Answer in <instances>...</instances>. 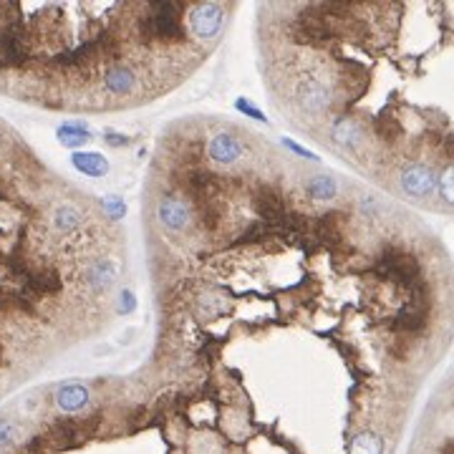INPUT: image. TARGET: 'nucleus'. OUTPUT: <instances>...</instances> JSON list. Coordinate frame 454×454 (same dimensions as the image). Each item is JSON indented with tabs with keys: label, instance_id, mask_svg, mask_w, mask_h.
<instances>
[{
	"label": "nucleus",
	"instance_id": "13",
	"mask_svg": "<svg viewBox=\"0 0 454 454\" xmlns=\"http://www.w3.org/2000/svg\"><path fill=\"white\" fill-rule=\"evenodd\" d=\"M182 187L190 197L195 199H207L210 192L215 190V177H212L207 169H199V167H192L182 174Z\"/></svg>",
	"mask_w": 454,
	"mask_h": 454
},
{
	"label": "nucleus",
	"instance_id": "35",
	"mask_svg": "<svg viewBox=\"0 0 454 454\" xmlns=\"http://www.w3.org/2000/svg\"><path fill=\"white\" fill-rule=\"evenodd\" d=\"M444 454H449V449H447V452H444Z\"/></svg>",
	"mask_w": 454,
	"mask_h": 454
},
{
	"label": "nucleus",
	"instance_id": "12",
	"mask_svg": "<svg viewBox=\"0 0 454 454\" xmlns=\"http://www.w3.org/2000/svg\"><path fill=\"white\" fill-rule=\"evenodd\" d=\"M331 139L343 149H354L363 142V124H358L351 116H341L331 126Z\"/></svg>",
	"mask_w": 454,
	"mask_h": 454
},
{
	"label": "nucleus",
	"instance_id": "1",
	"mask_svg": "<svg viewBox=\"0 0 454 454\" xmlns=\"http://www.w3.org/2000/svg\"><path fill=\"white\" fill-rule=\"evenodd\" d=\"M290 36H293V40L301 43V46L326 48L341 36V31H338L333 23H328L323 15H318L316 10H313V6H308V8H303L301 15L293 20Z\"/></svg>",
	"mask_w": 454,
	"mask_h": 454
},
{
	"label": "nucleus",
	"instance_id": "26",
	"mask_svg": "<svg viewBox=\"0 0 454 454\" xmlns=\"http://www.w3.org/2000/svg\"><path fill=\"white\" fill-rule=\"evenodd\" d=\"M81 222V215L76 207H71V204H61L59 210L53 212V225H56V230H73V227H79Z\"/></svg>",
	"mask_w": 454,
	"mask_h": 454
},
{
	"label": "nucleus",
	"instance_id": "4",
	"mask_svg": "<svg viewBox=\"0 0 454 454\" xmlns=\"http://www.w3.org/2000/svg\"><path fill=\"white\" fill-rule=\"evenodd\" d=\"M411 288H414L411 301H409L394 316V321H391V331H394V333H409V336H414V333H421V331L427 328L429 288L424 283H416V285H411Z\"/></svg>",
	"mask_w": 454,
	"mask_h": 454
},
{
	"label": "nucleus",
	"instance_id": "17",
	"mask_svg": "<svg viewBox=\"0 0 454 454\" xmlns=\"http://www.w3.org/2000/svg\"><path fill=\"white\" fill-rule=\"evenodd\" d=\"M26 285L36 293H59L61 290V278L56 270L43 268V270H31L26 275Z\"/></svg>",
	"mask_w": 454,
	"mask_h": 454
},
{
	"label": "nucleus",
	"instance_id": "34",
	"mask_svg": "<svg viewBox=\"0 0 454 454\" xmlns=\"http://www.w3.org/2000/svg\"><path fill=\"white\" fill-rule=\"evenodd\" d=\"M121 298H124V303H126V305H124V310L134 308V298H132V293H129V290H124V296H121Z\"/></svg>",
	"mask_w": 454,
	"mask_h": 454
},
{
	"label": "nucleus",
	"instance_id": "19",
	"mask_svg": "<svg viewBox=\"0 0 454 454\" xmlns=\"http://www.w3.org/2000/svg\"><path fill=\"white\" fill-rule=\"evenodd\" d=\"M341 215L338 212H328V215H323V218L316 220V237L321 240L323 245H333L341 240Z\"/></svg>",
	"mask_w": 454,
	"mask_h": 454
},
{
	"label": "nucleus",
	"instance_id": "9",
	"mask_svg": "<svg viewBox=\"0 0 454 454\" xmlns=\"http://www.w3.org/2000/svg\"><path fill=\"white\" fill-rule=\"evenodd\" d=\"M225 10L218 3H199L190 10V26L192 33L202 40H210L222 31Z\"/></svg>",
	"mask_w": 454,
	"mask_h": 454
},
{
	"label": "nucleus",
	"instance_id": "6",
	"mask_svg": "<svg viewBox=\"0 0 454 454\" xmlns=\"http://www.w3.org/2000/svg\"><path fill=\"white\" fill-rule=\"evenodd\" d=\"M252 199H255V210L257 215L265 220V225H268L270 230H283L285 227V220H288L290 210L288 204H285L283 195L275 190V187L270 185H257L255 192H252Z\"/></svg>",
	"mask_w": 454,
	"mask_h": 454
},
{
	"label": "nucleus",
	"instance_id": "11",
	"mask_svg": "<svg viewBox=\"0 0 454 454\" xmlns=\"http://www.w3.org/2000/svg\"><path fill=\"white\" fill-rule=\"evenodd\" d=\"M207 151H210V157L218 162V165H232L240 159L243 154V144L237 142L232 134L227 132H220L210 139V144H207Z\"/></svg>",
	"mask_w": 454,
	"mask_h": 454
},
{
	"label": "nucleus",
	"instance_id": "28",
	"mask_svg": "<svg viewBox=\"0 0 454 454\" xmlns=\"http://www.w3.org/2000/svg\"><path fill=\"white\" fill-rule=\"evenodd\" d=\"M437 190H439L444 204H452V167L441 172V179H437Z\"/></svg>",
	"mask_w": 454,
	"mask_h": 454
},
{
	"label": "nucleus",
	"instance_id": "5",
	"mask_svg": "<svg viewBox=\"0 0 454 454\" xmlns=\"http://www.w3.org/2000/svg\"><path fill=\"white\" fill-rule=\"evenodd\" d=\"M31 59L28 51L26 26L13 20L0 31V66L3 68H23Z\"/></svg>",
	"mask_w": 454,
	"mask_h": 454
},
{
	"label": "nucleus",
	"instance_id": "32",
	"mask_svg": "<svg viewBox=\"0 0 454 454\" xmlns=\"http://www.w3.org/2000/svg\"><path fill=\"white\" fill-rule=\"evenodd\" d=\"M283 144L288 146L290 151H296L298 157H305V159H318L316 154H313V151H308V149H303L301 144H296V142H290V139H283Z\"/></svg>",
	"mask_w": 454,
	"mask_h": 454
},
{
	"label": "nucleus",
	"instance_id": "31",
	"mask_svg": "<svg viewBox=\"0 0 454 454\" xmlns=\"http://www.w3.org/2000/svg\"><path fill=\"white\" fill-rule=\"evenodd\" d=\"M235 106H237V112H243L245 116H250V119H257V121H265V114L260 112V109H255V106H250V101H245V99H237V101H235Z\"/></svg>",
	"mask_w": 454,
	"mask_h": 454
},
{
	"label": "nucleus",
	"instance_id": "14",
	"mask_svg": "<svg viewBox=\"0 0 454 454\" xmlns=\"http://www.w3.org/2000/svg\"><path fill=\"white\" fill-rule=\"evenodd\" d=\"M104 84L114 96H126V93H132V89L137 86V76H134V71L129 66L116 63V66H112L106 71Z\"/></svg>",
	"mask_w": 454,
	"mask_h": 454
},
{
	"label": "nucleus",
	"instance_id": "21",
	"mask_svg": "<svg viewBox=\"0 0 454 454\" xmlns=\"http://www.w3.org/2000/svg\"><path fill=\"white\" fill-rule=\"evenodd\" d=\"M349 454H384V439L376 432H361L351 439Z\"/></svg>",
	"mask_w": 454,
	"mask_h": 454
},
{
	"label": "nucleus",
	"instance_id": "24",
	"mask_svg": "<svg viewBox=\"0 0 454 454\" xmlns=\"http://www.w3.org/2000/svg\"><path fill=\"white\" fill-rule=\"evenodd\" d=\"M56 134H59L63 146H81L91 139V132H89L84 124H61Z\"/></svg>",
	"mask_w": 454,
	"mask_h": 454
},
{
	"label": "nucleus",
	"instance_id": "8",
	"mask_svg": "<svg viewBox=\"0 0 454 454\" xmlns=\"http://www.w3.org/2000/svg\"><path fill=\"white\" fill-rule=\"evenodd\" d=\"M331 101H333V93L326 84L316 79H305L298 84L296 89V104L301 106L303 112L310 114V116H318V114L328 112Z\"/></svg>",
	"mask_w": 454,
	"mask_h": 454
},
{
	"label": "nucleus",
	"instance_id": "23",
	"mask_svg": "<svg viewBox=\"0 0 454 454\" xmlns=\"http://www.w3.org/2000/svg\"><path fill=\"white\" fill-rule=\"evenodd\" d=\"M374 132H376V137L384 139V142H396V139L402 137V124H399L388 112H384L374 119Z\"/></svg>",
	"mask_w": 454,
	"mask_h": 454
},
{
	"label": "nucleus",
	"instance_id": "25",
	"mask_svg": "<svg viewBox=\"0 0 454 454\" xmlns=\"http://www.w3.org/2000/svg\"><path fill=\"white\" fill-rule=\"evenodd\" d=\"M197 220L204 230H215L220 225V220H222V207L215 199H202V204H199L197 210Z\"/></svg>",
	"mask_w": 454,
	"mask_h": 454
},
{
	"label": "nucleus",
	"instance_id": "20",
	"mask_svg": "<svg viewBox=\"0 0 454 454\" xmlns=\"http://www.w3.org/2000/svg\"><path fill=\"white\" fill-rule=\"evenodd\" d=\"M305 190H308V195L313 199H333L338 195L336 179L328 177V174H313L305 182Z\"/></svg>",
	"mask_w": 454,
	"mask_h": 454
},
{
	"label": "nucleus",
	"instance_id": "27",
	"mask_svg": "<svg viewBox=\"0 0 454 454\" xmlns=\"http://www.w3.org/2000/svg\"><path fill=\"white\" fill-rule=\"evenodd\" d=\"M270 232V227L265 222H255V225H250V227H248V230L243 232V237H240V240H237V243L240 245H245V243H260V240H263L265 235H268Z\"/></svg>",
	"mask_w": 454,
	"mask_h": 454
},
{
	"label": "nucleus",
	"instance_id": "29",
	"mask_svg": "<svg viewBox=\"0 0 454 454\" xmlns=\"http://www.w3.org/2000/svg\"><path fill=\"white\" fill-rule=\"evenodd\" d=\"M101 207H104V212H106V215H109L112 220H121V218H124V212H126L124 202H121L119 197H104Z\"/></svg>",
	"mask_w": 454,
	"mask_h": 454
},
{
	"label": "nucleus",
	"instance_id": "7",
	"mask_svg": "<svg viewBox=\"0 0 454 454\" xmlns=\"http://www.w3.org/2000/svg\"><path fill=\"white\" fill-rule=\"evenodd\" d=\"M437 172L429 165H407L399 174V187L407 197L424 199L437 190Z\"/></svg>",
	"mask_w": 454,
	"mask_h": 454
},
{
	"label": "nucleus",
	"instance_id": "2",
	"mask_svg": "<svg viewBox=\"0 0 454 454\" xmlns=\"http://www.w3.org/2000/svg\"><path fill=\"white\" fill-rule=\"evenodd\" d=\"M185 10L187 8L182 3H154V6H149V15L142 23V28L149 38L179 40L185 36V28H182Z\"/></svg>",
	"mask_w": 454,
	"mask_h": 454
},
{
	"label": "nucleus",
	"instance_id": "15",
	"mask_svg": "<svg viewBox=\"0 0 454 454\" xmlns=\"http://www.w3.org/2000/svg\"><path fill=\"white\" fill-rule=\"evenodd\" d=\"M366 81H369V68L366 66L354 63V61H346L341 66V86L349 91V96H358L366 89Z\"/></svg>",
	"mask_w": 454,
	"mask_h": 454
},
{
	"label": "nucleus",
	"instance_id": "22",
	"mask_svg": "<svg viewBox=\"0 0 454 454\" xmlns=\"http://www.w3.org/2000/svg\"><path fill=\"white\" fill-rule=\"evenodd\" d=\"M116 265L114 263H109V260H101V263H96V265H91L89 268V285L91 288H96V290H104L106 285H112V280L116 278Z\"/></svg>",
	"mask_w": 454,
	"mask_h": 454
},
{
	"label": "nucleus",
	"instance_id": "30",
	"mask_svg": "<svg viewBox=\"0 0 454 454\" xmlns=\"http://www.w3.org/2000/svg\"><path fill=\"white\" fill-rule=\"evenodd\" d=\"M18 437V429L10 419H0V447H10Z\"/></svg>",
	"mask_w": 454,
	"mask_h": 454
},
{
	"label": "nucleus",
	"instance_id": "3",
	"mask_svg": "<svg viewBox=\"0 0 454 454\" xmlns=\"http://www.w3.org/2000/svg\"><path fill=\"white\" fill-rule=\"evenodd\" d=\"M374 273L384 280H396L399 285H414L421 268L411 252L402 250V248H386L381 257L376 260Z\"/></svg>",
	"mask_w": 454,
	"mask_h": 454
},
{
	"label": "nucleus",
	"instance_id": "33",
	"mask_svg": "<svg viewBox=\"0 0 454 454\" xmlns=\"http://www.w3.org/2000/svg\"><path fill=\"white\" fill-rule=\"evenodd\" d=\"M106 139H109V142H116V146L126 144V137H119V134H112V132H106Z\"/></svg>",
	"mask_w": 454,
	"mask_h": 454
},
{
	"label": "nucleus",
	"instance_id": "18",
	"mask_svg": "<svg viewBox=\"0 0 454 454\" xmlns=\"http://www.w3.org/2000/svg\"><path fill=\"white\" fill-rule=\"evenodd\" d=\"M71 165L76 167L79 172L89 174V177H104L106 172H109V162H106L101 154L96 151H84V154H73L71 157Z\"/></svg>",
	"mask_w": 454,
	"mask_h": 454
},
{
	"label": "nucleus",
	"instance_id": "10",
	"mask_svg": "<svg viewBox=\"0 0 454 454\" xmlns=\"http://www.w3.org/2000/svg\"><path fill=\"white\" fill-rule=\"evenodd\" d=\"M159 222L165 225L167 230L172 232H185L192 222V212H190V204L185 199L179 197H165L159 202Z\"/></svg>",
	"mask_w": 454,
	"mask_h": 454
},
{
	"label": "nucleus",
	"instance_id": "16",
	"mask_svg": "<svg viewBox=\"0 0 454 454\" xmlns=\"http://www.w3.org/2000/svg\"><path fill=\"white\" fill-rule=\"evenodd\" d=\"M56 404H59L63 411H81V409L89 404V391H86V386H81V384H66V386L59 388Z\"/></svg>",
	"mask_w": 454,
	"mask_h": 454
}]
</instances>
